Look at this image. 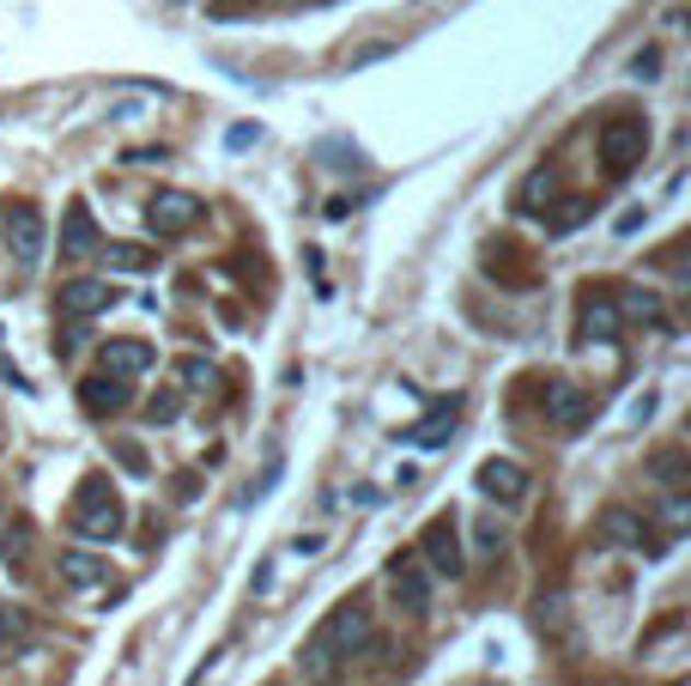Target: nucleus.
Segmentation results:
<instances>
[{"instance_id": "1", "label": "nucleus", "mask_w": 691, "mask_h": 686, "mask_svg": "<svg viewBox=\"0 0 691 686\" xmlns=\"http://www.w3.org/2000/svg\"><path fill=\"white\" fill-rule=\"evenodd\" d=\"M73 535H85V541H110V535H122V523H128V511H122V499H116V487H110L104 475H92L85 487H79V499H73Z\"/></svg>"}, {"instance_id": "2", "label": "nucleus", "mask_w": 691, "mask_h": 686, "mask_svg": "<svg viewBox=\"0 0 691 686\" xmlns=\"http://www.w3.org/2000/svg\"><path fill=\"white\" fill-rule=\"evenodd\" d=\"M643 146H649V122L643 116H607L600 122V171L613 183H625L643 164Z\"/></svg>"}, {"instance_id": "3", "label": "nucleus", "mask_w": 691, "mask_h": 686, "mask_svg": "<svg viewBox=\"0 0 691 686\" xmlns=\"http://www.w3.org/2000/svg\"><path fill=\"white\" fill-rule=\"evenodd\" d=\"M43 243H49L43 207H31V201L7 207V250H13V262H19V267H37V262H43Z\"/></svg>"}, {"instance_id": "4", "label": "nucleus", "mask_w": 691, "mask_h": 686, "mask_svg": "<svg viewBox=\"0 0 691 686\" xmlns=\"http://www.w3.org/2000/svg\"><path fill=\"white\" fill-rule=\"evenodd\" d=\"M200 195H188V188H164V195H152V207H146V225H152L158 238H176V231H188V225H200Z\"/></svg>"}, {"instance_id": "5", "label": "nucleus", "mask_w": 691, "mask_h": 686, "mask_svg": "<svg viewBox=\"0 0 691 686\" xmlns=\"http://www.w3.org/2000/svg\"><path fill=\"white\" fill-rule=\"evenodd\" d=\"M456 511H444V516H430L425 523V559H430V571L437 578H456L461 571V535H456Z\"/></svg>"}, {"instance_id": "6", "label": "nucleus", "mask_w": 691, "mask_h": 686, "mask_svg": "<svg viewBox=\"0 0 691 686\" xmlns=\"http://www.w3.org/2000/svg\"><path fill=\"white\" fill-rule=\"evenodd\" d=\"M625 317H619V298L613 291H588L583 310H576V341H619Z\"/></svg>"}, {"instance_id": "7", "label": "nucleus", "mask_w": 691, "mask_h": 686, "mask_svg": "<svg viewBox=\"0 0 691 686\" xmlns=\"http://www.w3.org/2000/svg\"><path fill=\"white\" fill-rule=\"evenodd\" d=\"M485 274L504 279V286H528V279H534V262L522 255V243L516 238H492L485 243Z\"/></svg>"}, {"instance_id": "8", "label": "nucleus", "mask_w": 691, "mask_h": 686, "mask_svg": "<svg viewBox=\"0 0 691 686\" xmlns=\"http://www.w3.org/2000/svg\"><path fill=\"white\" fill-rule=\"evenodd\" d=\"M389 578H394V602H401L406 620H425V614H430V583H425V571H418L413 559H394Z\"/></svg>"}, {"instance_id": "9", "label": "nucleus", "mask_w": 691, "mask_h": 686, "mask_svg": "<svg viewBox=\"0 0 691 686\" xmlns=\"http://www.w3.org/2000/svg\"><path fill=\"white\" fill-rule=\"evenodd\" d=\"M110 298H116V291H110L104 279H67V286L55 291V304H61V317H73V322L97 317V310H104Z\"/></svg>"}, {"instance_id": "10", "label": "nucleus", "mask_w": 691, "mask_h": 686, "mask_svg": "<svg viewBox=\"0 0 691 686\" xmlns=\"http://www.w3.org/2000/svg\"><path fill=\"white\" fill-rule=\"evenodd\" d=\"M322 638L339 650V656H346V650H365V644H370V620H365V607H358V602H346V607L334 614V620L322 626Z\"/></svg>"}, {"instance_id": "11", "label": "nucleus", "mask_w": 691, "mask_h": 686, "mask_svg": "<svg viewBox=\"0 0 691 686\" xmlns=\"http://www.w3.org/2000/svg\"><path fill=\"white\" fill-rule=\"evenodd\" d=\"M480 492L497 499V504H516L528 492V475L516 462H480Z\"/></svg>"}, {"instance_id": "12", "label": "nucleus", "mask_w": 691, "mask_h": 686, "mask_svg": "<svg viewBox=\"0 0 691 686\" xmlns=\"http://www.w3.org/2000/svg\"><path fill=\"white\" fill-rule=\"evenodd\" d=\"M79 408L85 413H122L128 408V389H122V377H85V384H79Z\"/></svg>"}, {"instance_id": "13", "label": "nucleus", "mask_w": 691, "mask_h": 686, "mask_svg": "<svg viewBox=\"0 0 691 686\" xmlns=\"http://www.w3.org/2000/svg\"><path fill=\"white\" fill-rule=\"evenodd\" d=\"M152 346L146 341H104V370L110 377H140V370H152Z\"/></svg>"}, {"instance_id": "14", "label": "nucleus", "mask_w": 691, "mask_h": 686, "mask_svg": "<svg viewBox=\"0 0 691 686\" xmlns=\"http://www.w3.org/2000/svg\"><path fill=\"white\" fill-rule=\"evenodd\" d=\"M61 250L67 255H92L97 250V225H92V207H85V201H73V207H67V219H61Z\"/></svg>"}, {"instance_id": "15", "label": "nucleus", "mask_w": 691, "mask_h": 686, "mask_svg": "<svg viewBox=\"0 0 691 686\" xmlns=\"http://www.w3.org/2000/svg\"><path fill=\"white\" fill-rule=\"evenodd\" d=\"M55 571H61V583H73V590H92V583L110 578V565L97 553H79V547H67L61 559H55Z\"/></svg>"}, {"instance_id": "16", "label": "nucleus", "mask_w": 691, "mask_h": 686, "mask_svg": "<svg viewBox=\"0 0 691 686\" xmlns=\"http://www.w3.org/2000/svg\"><path fill=\"white\" fill-rule=\"evenodd\" d=\"M546 413H552V420H558V425H571V432H576V425L588 420V396H583V389H576V384H552V396H546Z\"/></svg>"}, {"instance_id": "17", "label": "nucleus", "mask_w": 691, "mask_h": 686, "mask_svg": "<svg viewBox=\"0 0 691 686\" xmlns=\"http://www.w3.org/2000/svg\"><path fill=\"white\" fill-rule=\"evenodd\" d=\"M298 668L310 674V681H334V668H339V650L327 644L322 632L310 638V644H303V656H298Z\"/></svg>"}, {"instance_id": "18", "label": "nucleus", "mask_w": 691, "mask_h": 686, "mask_svg": "<svg viewBox=\"0 0 691 686\" xmlns=\"http://www.w3.org/2000/svg\"><path fill=\"white\" fill-rule=\"evenodd\" d=\"M600 535H607L613 547H625V541H637L643 535V516L625 511V504H613V511H600Z\"/></svg>"}, {"instance_id": "19", "label": "nucleus", "mask_w": 691, "mask_h": 686, "mask_svg": "<svg viewBox=\"0 0 691 686\" xmlns=\"http://www.w3.org/2000/svg\"><path fill=\"white\" fill-rule=\"evenodd\" d=\"M449 425H456V401H444V408H430V420L425 425H413V444H444L449 437Z\"/></svg>"}, {"instance_id": "20", "label": "nucleus", "mask_w": 691, "mask_h": 686, "mask_svg": "<svg viewBox=\"0 0 691 686\" xmlns=\"http://www.w3.org/2000/svg\"><path fill=\"white\" fill-rule=\"evenodd\" d=\"M104 262L116 274H146L152 267V250H134V243H104Z\"/></svg>"}, {"instance_id": "21", "label": "nucleus", "mask_w": 691, "mask_h": 686, "mask_svg": "<svg viewBox=\"0 0 691 686\" xmlns=\"http://www.w3.org/2000/svg\"><path fill=\"white\" fill-rule=\"evenodd\" d=\"M619 317H643V322H661V304H655V291H625V298H619Z\"/></svg>"}, {"instance_id": "22", "label": "nucleus", "mask_w": 691, "mask_h": 686, "mask_svg": "<svg viewBox=\"0 0 691 686\" xmlns=\"http://www.w3.org/2000/svg\"><path fill=\"white\" fill-rule=\"evenodd\" d=\"M588 213H595V201H588V195L564 201V207H558V213H552V231H571V225H583V219H588Z\"/></svg>"}, {"instance_id": "23", "label": "nucleus", "mask_w": 691, "mask_h": 686, "mask_svg": "<svg viewBox=\"0 0 691 686\" xmlns=\"http://www.w3.org/2000/svg\"><path fill=\"white\" fill-rule=\"evenodd\" d=\"M176 413H183V396H152V401H146V420H152V425H170Z\"/></svg>"}, {"instance_id": "24", "label": "nucleus", "mask_w": 691, "mask_h": 686, "mask_svg": "<svg viewBox=\"0 0 691 686\" xmlns=\"http://www.w3.org/2000/svg\"><path fill=\"white\" fill-rule=\"evenodd\" d=\"M183 384H188V389L212 384V365H207V358H188V365H183Z\"/></svg>"}, {"instance_id": "25", "label": "nucleus", "mask_w": 691, "mask_h": 686, "mask_svg": "<svg viewBox=\"0 0 691 686\" xmlns=\"http://www.w3.org/2000/svg\"><path fill=\"white\" fill-rule=\"evenodd\" d=\"M79 346H85V322H73V329H67L61 341H55V353H61V358H73Z\"/></svg>"}, {"instance_id": "26", "label": "nucleus", "mask_w": 691, "mask_h": 686, "mask_svg": "<svg viewBox=\"0 0 691 686\" xmlns=\"http://www.w3.org/2000/svg\"><path fill=\"white\" fill-rule=\"evenodd\" d=\"M0 632H7V638H25L31 632V614H13V607H7V614H0Z\"/></svg>"}, {"instance_id": "27", "label": "nucleus", "mask_w": 691, "mask_h": 686, "mask_svg": "<svg viewBox=\"0 0 691 686\" xmlns=\"http://www.w3.org/2000/svg\"><path fill=\"white\" fill-rule=\"evenodd\" d=\"M116 456H122V468H128V475H146V449L140 444H122Z\"/></svg>"}, {"instance_id": "28", "label": "nucleus", "mask_w": 691, "mask_h": 686, "mask_svg": "<svg viewBox=\"0 0 691 686\" xmlns=\"http://www.w3.org/2000/svg\"><path fill=\"white\" fill-rule=\"evenodd\" d=\"M480 547H485V553H504V528H497V523H480Z\"/></svg>"}, {"instance_id": "29", "label": "nucleus", "mask_w": 691, "mask_h": 686, "mask_svg": "<svg viewBox=\"0 0 691 686\" xmlns=\"http://www.w3.org/2000/svg\"><path fill=\"white\" fill-rule=\"evenodd\" d=\"M600 686H613V681H600Z\"/></svg>"}]
</instances>
